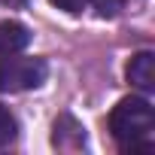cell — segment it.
Listing matches in <instances>:
<instances>
[{"label":"cell","mask_w":155,"mask_h":155,"mask_svg":"<svg viewBox=\"0 0 155 155\" xmlns=\"http://www.w3.org/2000/svg\"><path fill=\"white\" fill-rule=\"evenodd\" d=\"M110 134L122 152L155 149V110L146 97H122L110 113Z\"/></svg>","instance_id":"6da1fadb"},{"label":"cell","mask_w":155,"mask_h":155,"mask_svg":"<svg viewBox=\"0 0 155 155\" xmlns=\"http://www.w3.org/2000/svg\"><path fill=\"white\" fill-rule=\"evenodd\" d=\"M49 76L43 58H15L0 55V91H28L40 88Z\"/></svg>","instance_id":"7a4b0ae2"},{"label":"cell","mask_w":155,"mask_h":155,"mask_svg":"<svg viewBox=\"0 0 155 155\" xmlns=\"http://www.w3.org/2000/svg\"><path fill=\"white\" fill-rule=\"evenodd\" d=\"M128 82L134 88H140L143 94H152L155 91V55L152 52H137L131 55L128 61Z\"/></svg>","instance_id":"3957f363"},{"label":"cell","mask_w":155,"mask_h":155,"mask_svg":"<svg viewBox=\"0 0 155 155\" xmlns=\"http://www.w3.org/2000/svg\"><path fill=\"white\" fill-rule=\"evenodd\" d=\"M52 143L58 149H82L85 146V128L76 122L73 116H58L55 122V134H52Z\"/></svg>","instance_id":"277c9868"},{"label":"cell","mask_w":155,"mask_h":155,"mask_svg":"<svg viewBox=\"0 0 155 155\" xmlns=\"http://www.w3.org/2000/svg\"><path fill=\"white\" fill-rule=\"evenodd\" d=\"M31 43V31L21 21H0V55H18L21 49H28Z\"/></svg>","instance_id":"5b68a950"},{"label":"cell","mask_w":155,"mask_h":155,"mask_svg":"<svg viewBox=\"0 0 155 155\" xmlns=\"http://www.w3.org/2000/svg\"><path fill=\"white\" fill-rule=\"evenodd\" d=\"M15 137H18V122H15V116H12L3 104H0V149L12 146Z\"/></svg>","instance_id":"8992f818"},{"label":"cell","mask_w":155,"mask_h":155,"mask_svg":"<svg viewBox=\"0 0 155 155\" xmlns=\"http://www.w3.org/2000/svg\"><path fill=\"white\" fill-rule=\"evenodd\" d=\"M91 3H94V9L101 12V15H119L122 12V6H125V0H91Z\"/></svg>","instance_id":"52a82bcc"},{"label":"cell","mask_w":155,"mask_h":155,"mask_svg":"<svg viewBox=\"0 0 155 155\" xmlns=\"http://www.w3.org/2000/svg\"><path fill=\"white\" fill-rule=\"evenodd\" d=\"M85 3H88V0H52V6H58V9H64V12H70V15L82 12Z\"/></svg>","instance_id":"ba28073f"},{"label":"cell","mask_w":155,"mask_h":155,"mask_svg":"<svg viewBox=\"0 0 155 155\" xmlns=\"http://www.w3.org/2000/svg\"><path fill=\"white\" fill-rule=\"evenodd\" d=\"M0 3H3V6H9V9H15V6H25L28 0H0Z\"/></svg>","instance_id":"9c48e42d"}]
</instances>
